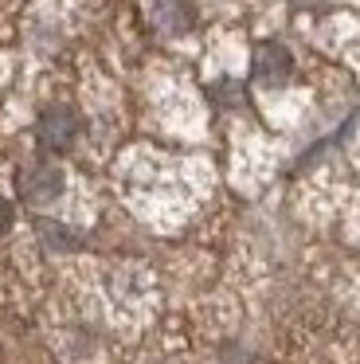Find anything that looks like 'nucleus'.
Instances as JSON below:
<instances>
[{
    "instance_id": "obj_2",
    "label": "nucleus",
    "mask_w": 360,
    "mask_h": 364,
    "mask_svg": "<svg viewBox=\"0 0 360 364\" xmlns=\"http://www.w3.org/2000/svg\"><path fill=\"white\" fill-rule=\"evenodd\" d=\"M20 188H23V200H28L31 208H47V204H55V200L63 196L67 176H63V168H55V165H36V168L23 173Z\"/></svg>"
},
{
    "instance_id": "obj_3",
    "label": "nucleus",
    "mask_w": 360,
    "mask_h": 364,
    "mask_svg": "<svg viewBox=\"0 0 360 364\" xmlns=\"http://www.w3.org/2000/svg\"><path fill=\"white\" fill-rule=\"evenodd\" d=\"M255 79L263 82V87H282V82L290 79V71H294V63H290V51L278 48V43H258L255 48Z\"/></svg>"
},
{
    "instance_id": "obj_4",
    "label": "nucleus",
    "mask_w": 360,
    "mask_h": 364,
    "mask_svg": "<svg viewBox=\"0 0 360 364\" xmlns=\"http://www.w3.org/2000/svg\"><path fill=\"white\" fill-rule=\"evenodd\" d=\"M192 20H196V12L188 9L184 0H157L153 4V24L164 36H184L192 28Z\"/></svg>"
},
{
    "instance_id": "obj_1",
    "label": "nucleus",
    "mask_w": 360,
    "mask_h": 364,
    "mask_svg": "<svg viewBox=\"0 0 360 364\" xmlns=\"http://www.w3.org/2000/svg\"><path fill=\"white\" fill-rule=\"evenodd\" d=\"M36 137L43 149L51 153H63L75 145L78 137V114L67 110V106H47L43 114H39V126H36Z\"/></svg>"
},
{
    "instance_id": "obj_6",
    "label": "nucleus",
    "mask_w": 360,
    "mask_h": 364,
    "mask_svg": "<svg viewBox=\"0 0 360 364\" xmlns=\"http://www.w3.org/2000/svg\"><path fill=\"white\" fill-rule=\"evenodd\" d=\"M12 220H16V208L0 196V235H8V231H12Z\"/></svg>"
},
{
    "instance_id": "obj_5",
    "label": "nucleus",
    "mask_w": 360,
    "mask_h": 364,
    "mask_svg": "<svg viewBox=\"0 0 360 364\" xmlns=\"http://www.w3.org/2000/svg\"><path fill=\"white\" fill-rule=\"evenodd\" d=\"M39 239H43L51 251H75V247H78V235H75V231H67L63 223H55V220H43V223H39Z\"/></svg>"
}]
</instances>
